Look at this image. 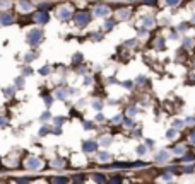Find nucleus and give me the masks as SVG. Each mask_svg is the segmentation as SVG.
Returning a JSON list of instances; mask_svg holds the SVG:
<instances>
[{"label":"nucleus","instance_id":"nucleus-1","mask_svg":"<svg viewBox=\"0 0 195 184\" xmlns=\"http://www.w3.org/2000/svg\"><path fill=\"white\" fill-rule=\"evenodd\" d=\"M43 41V31L41 29H33L27 33V43L31 44V46H36V44H39Z\"/></svg>","mask_w":195,"mask_h":184},{"label":"nucleus","instance_id":"nucleus-2","mask_svg":"<svg viewBox=\"0 0 195 184\" xmlns=\"http://www.w3.org/2000/svg\"><path fill=\"white\" fill-rule=\"evenodd\" d=\"M89 19H91L89 12H77L74 16V22L77 24L79 27H84L86 24H89Z\"/></svg>","mask_w":195,"mask_h":184},{"label":"nucleus","instance_id":"nucleus-3","mask_svg":"<svg viewBox=\"0 0 195 184\" xmlns=\"http://www.w3.org/2000/svg\"><path fill=\"white\" fill-rule=\"evenodd\" d=\"M26 167H27V169H31V171L39 169V167H41V160H39V158H36V157H29L26 160Z\"/></svg>","mask_w":195,"mask_h":184},{"label":"nucleus","instance_id":"nucleus-4","mask_svg":"<svg viewBox=\"0 0 195 184\" xmlns=\"http://www.w3.org/2000/svg\"><path fill=\"white\" fill-rule=\"evenodd\" d=\"M34 21L38 22V24H46V22L50 21V16H48V14L45 12V10H39V12H36Z\"/></svg>","mask_w":195,"mask_h":184},{"label":"nucleus","instance_id":"nucleus-5","mask_svg":"<svg viewBox=\"0 0 195 184\" xmlns=\"http://www.w3.org/2000/svg\"><path fill=\"white\" fill-rule=\"evenodd\" d=\"M56 16H58V19H62V21H67V19L72 16V10H70V7H62V9H58Z\"/></svg>","mask_w":195,"mask_h":184},{"label":"nucleus","instance_id":"nucleus-6","mask_svg":"<svg viewBox=\"0 0 195 184\" xmlns=\"http://www.w3.org/2000/svg\"><path fill=\"white\" fill-rule=\"evenodd\" d=\"M108 14H110L108 5H98L94 9V16H98V17H106Z\"/></svg>","mask_w":195,"mask_h":184},{"label":"nucleus","instance_id":"nucleus-7","mask_svg":"<svg viewBox=\"0 0 195 184\" xmlns=\"http://www.w3.org/2000/svg\"><path fill=\"white\" fill-rule=\"evenodd\" d=\"M96 150H98V143H96V141H92V140L84 141V152H86V154H92Z\"/></svg>","mask_w":195,"mask_h":184},{"label":"nucleus","instance_id":"nucleus-8","mask_svg":"<svg viewBox=\"0 0 195 184\" xmlns=\"http://www.w3.org/2000/svg\"><path fill=\"white\" fill-rule=\"evenodd\" d=\"M12 22H14V17L10 14H7V12L0 14V24H2V26H10Z\"/></svg>","mask_w":195,"mask_h":184},{"label":"nucleus","instance_id":"nucleus-9","mask_svg":"<svg viewBox=\"0 0 195 184\" xmlns=\"http://www.w3.org/2000/svg\"><path fill=\"white\" fill-rule=\"evenodd\" d=\"M168 158H169V154L166 152V150H159V152L156 154V160H157V162H166Z\"/></svg>","mask_w":195,"mask_h":184},{"label":"nucleus","instance_id":"nucleus-10","mask_svg":"<svg viewBox=\"0 0 195 184\" xmlns=\"http://www.w3.org/2000/svg\"><path fill=\"white\" fill-rule=\"evenodd\" d=\"M19 9H21L22 12H29L33 7H31L29 2H26V0H21V2H19Z\"/></svg>","mask_w":195,"mask_h":184},{"label":"nucleus","instance_id":"nucleus-11","mask_svg":"<svg viewBox=\"0 0 195 184\" xmlns=\"http://www.w3.org/2000/svg\"><path fill=\"white\" fill-rule=\"evenodd\" d=\"M140 22H142L144 27H152V26H154V19L147 17V16H146V17H142V21H140Z\"/></svg>","mask_w":195,"mask_h":184},{"label":"nucleus","instance_id":"nucleus-12","mask_svg":"<svg viewBox=\"0 0 195 184\" xmlns=\"http://www.w3.org/2000/svg\"><path fill=\"white\" fill-rule=\"evenodd\" d=\"M110 158H111V155H110L108 152H101V154H99V160H101V162H108Z\"/></svg>","mask_w":195,"mask_h":184},{"label":"nucleus","instance_id":"nucleus-13","mask_svg":"<svg viewBox=\"0 0 195 184\" xmlns=\"http://www.w3.org/2000/svg\"><path fill=\"white\" fill-rule=\"evenodd\" d=\"M166 137H168L169 140H173V138H176V130H175V128L168 130V133H166Z\"/></svg>","mask_w":195,"mask_h":184},{"label":"nucleus","instance_id":"nucleus-14","mask_svg":"<svg viewBox=\"0 0 195 184\" xmlns=\"http://www.w3.org/2000/svg\"><path fill=\"white\" fill-rule=\"evenodd\" d=\"M173 154H176V155H180V154H185V147H182V145L175 147V148H173Z\"/></svg>","mask_w":195,"mask_h":184},{"label":"nucleus","instance_id":"nucleus-15","mask_svg":"<svg viewBox=\"0 0 195 184\" xmlns=\"http://www.w3.org/2000/svg\"><path fill=\"white\" fill-rule=\"evenodd\" d=\"M55 97L65 99V97H67V92H65V90H62V89H58V90H56V94H55Z\"/></svg>","mask_w":195,"mask_h":184},{"label":"nucleus","instance_id":"nucleus-16","mask_svg":"<svg viewBox=\"0 0 195 184\" xmlns=\"http://www.w3.org/2000/svg\"><path fill=\"white\" fill-rule=\"evenodd\" d=\"M92 107H94L96 111H101V109H103V102H101V101H94V102H92Z\"/></svg>","mask_w":195,"mask_h":184},{"label":"nucleus","instance_id":"nucleus-17","mask_svg":"<svg viewBox=\"0 0 195 184\" xmlns=\"http://www.w3.org/2000/svg\"><path fill=\"white\" fill-rule=\"evenodd\" d=\"M173 126H175V128H183V126H185V121H182V120H175Z\"/></svg>","mask_w":195,"mask_h":184},{"label":"nucleus","instance_id":"nucleus-18","mask_svg":"<svg viewBox=\"0 0 195 184\" xmlns=\"http://www.w3.org/2000/svg\"><path fill=\"white\" fill-rule=\"evenodd\" d=\"M63 123H65V118H63V116H58V118H55V124H56V126H62Z\"/></svg>","mask_w":195,"mask_h":184},{"label":"nucleus","instance_id":"nucleus-19","mask_svg":"<svg viewBox=\"0 0 195 184\" xmlns=\"http://www.w3.org/2000/svg\"><path fill=\"white\" fill-rule=\"evenodd\" d=\"M128 16H130V10H121V12L118 14V17L120 19H127Z\"/></svg>","mask_w":195,"mask_h":184},{"label":"nucleus","instance_id":"nucleus-20","mask_svg":"<svg viewBox=\"0 0 195 184\" xmlns=\"http://www.w3.org/2000/svg\"><path fill=\"white\" fill-rule=\"evenodd\" d=\"M113 26H115V22H113V21H106V22H104V29H106V31L113 29Z\"/></svg>","mask_w":195,"mask_h":184},{"label":"nucleus","instance_id":"nucleus-21","mask_svg":"<svg viewBox=\"0 0 195 184\" xmlns=\"http://www.w3.org/2000/svg\"><path fill=\"white\" fill-rule=\"evenodd\" d=\"M146 152H147V148H146V147H144V145H140L139 148H137V154H139V155H144V154H146Z\"/></svg>","mask_w":195,"mask_h":184},{"label":"nucleus","instance_id":"nucleus-22","mask_svg":"<svg viewBox=\"0 0 195 184\" xmlns=\"http://www.w3.org/2000/svg\"><path fill=\"white\" fill-rule=\"evenodd\" d=\"M166 4H168L169 7H175V5L180 4V0H166Z\"/></svg>","mask_w":195,"mask_h":184},{"label":"nucleus","instance_id":"nucleus-23","mask_svg":"<svg viewBox=\"0 0 195 184\" xmlns=\"http://www.w3.org/2000/svg\"><path fill=\"white\" fill-rule=\"evenodd\" d=\"M185 124H195V116H188L185 121Z\"/></svg>","mask_w":195,"mask_h":184},{"label":"nucleus","instance_id":"nucleus-24","mask_svg":"<svg viewBox=\"0 0 195 184\" xmlns=\"http://www.w3.org/2000/svg\"><path fill=\"white\" fill-rule=\"evenodd\" d=\"M50 118H52V114H50V113H43V114H41V121H48Z\"/></svg>","mask_w":195,"mask_h":184},{"label":"nucleus","instance_id":"nucleus-25","mask_svg":"<svg viewBox=\"0 0 195 184\" xmlns=\"http://www.w3.org/2000/svg\"><path fill=\"white\" fill-rule=\"evenodd\" d=\"M4 92H5V95H7V97H10V95L14 94V87H9V89H5Z\"/></svg>","mask_w":195,"mask_h":184},{"label":"nucleus","instance_id":"nucleus-26","mask_svg":"<svg viewBox=\"0 0 195 184\" xmlns=\"http://www.w3.org/2000/svg\"><path fill=\"white\" fill-rule=\"evenodd\" d=\"M67 177H55V179H53V182H67Z\"/></svg>","mask_w":195,"mask_h":184},{"label":"nucleus","instance_id":"nucleus-27","mask_svg":"<svg viewBox=\"0 0 195 184\" xmlns=\"http://www.w3.org/2000/svg\"><path fill=\"white\" fill-rule=\"evenodd\" d=\"M39 73H41V75H46V73H50V67H43V68L39 70Z\"/></svg>","mask_w":195,"mask_h":184},{"label":"nucleus","instance_id":"nucleus-28","mask_svg":"<svg viewBox=\"0 0 195 184\" xmlns=\"http://www.w3.org/2000/svg\"><path fill=\"white\" fill-rule=\"evenodd\" d=\"M94 181H98V182H103V181H104V175L96 174V175H94Z\"/></svg>","mask_w":195,"mask_h":184},{"label":"nucleus","instance_id":"nucleus-29","mask_svg":"<svg viewBox=\"0 0 195 184\" xmlns=\"http://www.w3.org/2000/svg\"><path fill=\"white\" fill-rule=\"evenodd\" d=\"M53 165H55V167H63L65 162H63V160H55V162H53Z\"/></svg>","mask_w":195,"mask_h":184},{"label":"nucleus","instance_id":"nucleus-30","mask_svg":"<svg viewBox=\"0 0 195 184\" xmlns=\"http://www.w3.org/2000/svg\"><path fill=\"white\" fill-rule=\"evenodd\" d=\"M39 135H41V137H45V135H48V128H46V126H43V128L39 130Z\"/></svg>","mask_w":195,"mask_h":184},{"label":"nucleus","instance_id":"nucleus-31","mask_svg":"<svg viewBox=\"0 0 195 184\" xmlns=\"http://www.w3.org/2000/svg\"><path fill=\"white\" fill-rule=\"evenodd\" d=\"M16 85H17V87H22V85H24V80H22V77H19L17 80H16Z\"/></svg>","mask_w":195,"mask_h":184},{"label":"nucleus","instance_id":"nucleus-32","mask_svg":"<svg viewBox=\"0 0 195 184\" xmlns=\"http://www.w3.org/2000/svg\"><path fill=\"white\" fill-rule=\"evenodd\" d=\"M192 44H193V43H192V39H185V46L186 48H190Z\"/></svg>","mask_w":195,"mask_h":184},{"label":"nucleus","instance_id":"nucleus-33","mask_svg":"<svg viewBox=\"0 0 195 184\" xmlns=\"http://www.w3.org/2000/svg\"><path fill=\"white\" fill-rule=\"evenodd\" d=\"M121 121V116H115V118H113V123H120Z\"/></svg>","mask_w":195,"mask_h":184},{"label":"nucleus","instance_id":"nucleus-34","mask_svg":"<svg viewBox=\"0 0 195 184\" xmlns=\"http://www.w3.org/2000/svg\"><path fill=\"white\" fill-rule=\"evenodd\" d=\"M192 158H193V155H186V157H183V160H185V162H190Z\"/></svg>","mask_w":195,"mask_h":184},{"label":"nucleus","instance_id":"nucleus-35","mask_svg":"<svg viewBox=\"0 0 195 184\" xmlns=\"http://www.w3.org/2000/svg\"><path fill=\"white\" fill-rule=\"evenodd\" d=\"M45 104H46V106H50V104H52V97H45Z\"/></svg>","mask_w":195,"mask_h":184},{"label":"nucleus","instance_id":"nucleus-36","mask_svg":"<svg viewBox=\"0 0 195 184\" xmlns=\"http://www.w3.org/2000/svg\"><path fill=\"white\" fill-rule=\"evenodd\" d=\"M190 141L195 145V131H192V135H190Z\"/></svg>","mask_w":195,"mask_h":184},{"label":"nucleus","instance_id":"nucleus-37","mask_svg":"<svg viewBox=\"0 0 195 184\" xmlns=\"http://www.w3.org/2000/svg\"><path fill=\"white\" fill-rule=\"evenodd\" d=\"M135 113H137V109H135V107H132V109H128V114H132V116H134Z\"/></svg>","mask_w":195,"mask_h":184},{"label":"nucleus","instance_id":"nucleus-38","mask_svg":"<svg viewBox=\"0 0 195 184\" xmlns=\"http://www.w3.org/2000/svg\"><path fill=\"white\" fill-rule=\"evenodd\" d=\"M81 60H82V56H81V55H75L74 56V61H81Z\"/></svg>","mask_w":195,"mask_h":184},{"label":"nucleus","instance_id":"nucleus-39","mask_svg":"<svg viewBox=\"0 0 195 184\" xmlns=\"http://www.w3.org/2000/svg\"><path fill=\"white\" fill-rule=\"evenodd\" d=\"M110 141H111V138H104V140H103V145H108Z\"/></svg>","mask_w":195,"mask_h":184},{"label":"nucleus","instance_id":"nucleus-40","mask_svg":"<svg viewBox=\"0 0 195 184\" xmlns=\"http://www.w3.org/2000/svg\"><path fill=\"white\" fill-rule=\"evenodd\" d=\"M92 38H94V39H96V41H98V39H101V34H99V33H96V34H94V36H92Z\"/></svg>","mask_w":195,"mask_h":184},{"label":"nucleus","instance_id":"nucleus-41","mask_svg":"<svg viewBox=\"0 0 195 184\" xmlns=\"http://www.w3.org/2000/svg\"><path fill=\"white\" fill-rule=\"evenodd\" d=\"M137 82H139V84H144V82H146V77H139V80H137Z\"/></svg>","mask_w":195,"mask_h":184},{"label":"nucleus","instance_id":"nucleus-42","mask_svg":"<svg viewBox=\"0 0 195 184\" xmlns=\"http://www.w3.org/2000/svg\"><path fill=\"white\" fill-rule=\"evenodd\" d=\"M123 85H125L127 89H130V87H132V82H125V84H123Z\"/></svg>","mask_w":195,"mask_h":184},{"label":"nucleus","instance_id":"nucleus-43","mask_svg":"<svg viewBox=\"0 0 195 184\" xmlns=\"http://www.w3.org/2000/svg\"><path fill=\"white\" fill-rule=\"evenodd\" d=\"M84 128H86V130H87V128H92V124H91V123H84Z\"/></svg>","mask_w":195,"mask_h":184},{"label":"nucleus","instance_id":"nucleus-44","mask_svg":"<svg viewBox=\"0 0 195 184\" xmlns=\"http://www.w3.org/2000/svg\"><path fill=\"white\" fill-rule=\"evenodd\" d=\"M0 126H5V118H0Z\"/></svg>","mask_w":195,"mask_h":184},{"label":"nucleus","instance_id":"nucleus-45","mask_svg":"<svg viewBox=\"0 0 195 184\" xmlns=\"http://www.w3.org/2000/svg\"><path fill=\"white\" fill-rule=\"evenodd\" d=\"M163 179H164V181H169V179H171V175L166 174V175H163Z\"/></svg>","mask_w":195,"mask_h":184},{"label":"nucleus","instance_id":"nucleus-46","mask_svg":"<svg viewBox=\"0 0 195 184\" xmlns=\"http://www.w3.org/2000/svg\"><path fill=\"white\" fill-rule=\"evenodd\" d=\"M96 120H98V121H103V120H104V116H103V114H98V118H96Z\"/></svg>","mask_w":195,"mask_h":184},{"label":"nucleus","instance_id":"nucleus-47","mask_svg":"<svg viewBox=\"0 0 195 184\" xmlns=\"http://www.w3.org/2000/svg\"><path fill=\"white\" fill-rule=\"evenodd\" d=\"M144 2H146V4H154L156 0H144Z\"/></svg>","mask_w":195,"mask_h":184},{"label":"nucleus","instance_id":"nucleus-48","mask_svg":"<svg viewBox=\"0 0 195 184\" xmlns=\"http://www.w3.org/2000/svg\"><path fill=\"white\" fill-rule=\"evenodd\" d=\"M192 22H195V16H193V17H192Z\"/></svg>","mask_w":195,"mask_h":184}]
</instances>
